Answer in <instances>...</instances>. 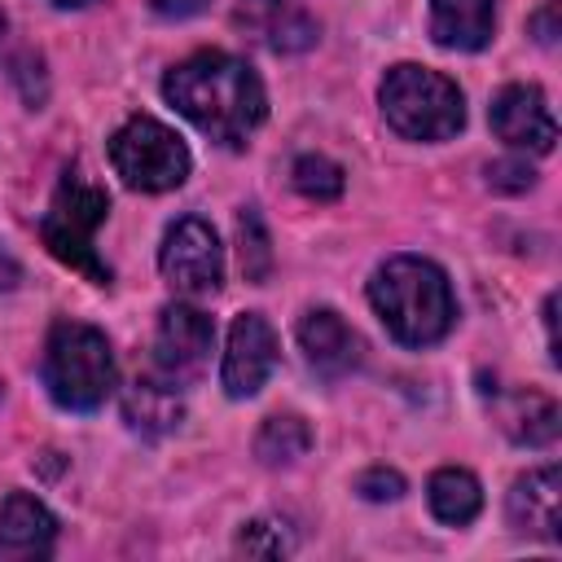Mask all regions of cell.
<instances>
[{"label":"cell","mask_w":562,"mask_h":562,"mask_svg":"<svg viewBox=\"0 0 562 562\" xmlns=\"http://www.w3.org/2000/svg\"><path fill=\"white\" fill-rule=\"evenodd\" d=\"M378 101H382V119L404 140H448L465 123L461 88L430 66H413V61L391 66L382 75Z\"/></svg>","instance_id":"5"},{"label":"cell","mask_w":562,"mask_h":562,"mask_svg":"<svg viewBox=\"0 0 562 562\" xmlns=\"http://www.w3.org/2000/svg\"><path fill=\"white\" fill-rule=\"evenodd\" d=\"M211 342H215V325L206 312L189 303H167L154 329V369L171 386L193 382L211 360Z\"/></svg>","instance_id":"8"},{"label":"cell","mask_w":562,"mask_h":562,"mask_svg":"<svg viewBox=\"0 0 562 562\" xmlns=\"http://www.w3.org/2000/svg\"><path fill=\"white\" fill-rule=\"evenodd\" d=\"M123 422L132 435L140 439H162L171 430H180L184 422V404L171 391V382H154V378H136L123 391Z\"/></svg>","instance_id":"15"},{"label":"cell","mask_w":562,"mask_h":562,"mask_svg":"<svg viewBox=\"0 0 562 562\" xmlns=\"http://www.w3.org/2000/svg\"><path fill=\"white\" fill-rule=\"evenodd\" d=\"M290 180H294V189H299L303 198H312V202H334V198H342V184H347L342 167H338L334 158H325V154H303V158H294Z\"/></svg>","instance_id":"19"},{"label":"cell","mask_w":562,"mask_h":562,"mask_svg":"<svg viewBox=\"0 0 562 562\" xmlns=\"http://www.w3.org/2000/svg\"><path fill=\"white\" fill-rule=\"evenodd\" d=\"M162 97L198 132H206L211 140H220L228 149H241L246 136L268 114V97H263L259 75L241 57L220 53V48L193 53L180 66H171L162 79Z\"/></svg>","instance_id":"1"},{"label":"cell","mask_w":562,"mask_h":562,"mask_svg":"<svg viewBox=\"0 0 562 562\" xmlns=\"http://www.w3.org/2000/svg\"><path fill=\"white\" fill-rule=\"evenodd\" d=\"M553 312H558V299L549 294V299H544V329H549V360L558 364V316H553Z\"/></svg>","instance_id":"25"},{"label":"cell","mask_w":562,"mask_h":562,"mask_svg":"<svg viewBox=\"0 0 562 562\" xmlns=\"http://www.w3.org/2000/svg\"><path fill=\"white\" fill-rule=\"evenodd\" d=\"M158 268L167 277V285L176 294L189 299H211L224 281V250L220 237L206 220L184 215L162 233V250H158Z\"/></svg>","instance_id":"7"},{"label":"cell","mask_w":562,"mask_h":562,"mask_svg":"<svg viewBox=\"0 0 562 562\" xmlns=\"http://www.w3.org/2000/svg\"><path fill=\"white\" fill-rule=\"evenodd\" d=\"M299 347H303L307 364H312L325 382L347 378V373L360 369V360H364L360 334H356L334 307H312V312H303V321H299Z\"/></svg>","instance_id":"11"},{"label":"cell","mask_w":562,"mask_h":562,"mask_svg":"<svg viewBox=\"0 0 562 562\" xmlns=\"http://www.w3.org/2000/svg\"><path fill=\"white\" fill-rule=\"evenodd\" d=\"M369 303L382 316L386 334L404 347H430L457 321L448 272L422 255H391L386 263H378L369 281Z\"/></svg>","instance_id":"2"},{"label":"cell","mask_w":562,"mask_h":562,"mask_svg":"<svg viewBox=\"0 0 562 562\" xmlns=\"http://www.w3.org/2000/svg\"><path fill=\"white\" fill-rule=\"evenodd\" d=\"M492 132L514 145V149H531V154H549L553 140H558V123H553V110L544 101V92L536 83H509L496 92L492 110Z\"/></svg>","instance_id":"10"},{"label":"cell","mask_w":562,"mask_h":562,"mask_svg":"<svg viewBox=\"0 0 562 562\" xmlns=\"http://www.w3.org/2000/svg\"><path fill=\"white\" fill-rule=\"evenodd\" d=\"M356 492L364 501H400L404 496V474L400 470H386V465H373L356 479Z\"/></svg>","instance_id":"22"},{"label":"cell","mask_w":562,"mask_h":562,"mask_svg":"<svg viewBox=\"0 0 562 562\" xmlns=\"http://www.w3.org/2000/svg\"><path fill=\"white\" fill-rule=\"evenodd\" d=\"M487 184L492 189H501V193H527L531 184H536V171L527 167V162H492L487 167Z\"/></svg>","instance_id":"23"},{"label":"cell","mask_w":562,"mask_h":562,"mask_svg":"<svg viewBox=\"0 0 562 562\" xmlns=\"http://www.w3.org/2000/svg\"><path fill=\"white\" fill-rule=\"evenodd\" d=\"M44 386L57 408L92 413L114 391V351L97 325L83 321H57L44 342Z\"/></svg>","instance_id":"3"},{"label":"cell","mask_w":562,"mask_h":562,"mask_svg":"<svg viewBox=\"0 0 562 562\" xmlns=\"http://www.w3.org/2000/svg\"><path fill=\"white\" fill-rule=\"evenodd\" d=\"M505 514L518 531L540 536V540H558V522H562V474H558V465H540V470H527L522 479H514Z\"/></svg>","instance_id":"12"},{"label":"cell","mask_w":562,"mask_h":562,"mask_svg":"<svg viewBox=\"0 0 562 562\" xmlns=\"http://www.w3.org/2000/svg\"><path fill=\"white\" fill-rule=\"evenodd\" d=\"M272 369H277V329L259 312H241L224 347V369H220L224 391L233 400H250L268 382Z\"/></svg>","instance_id":"9"},{"label":"cell","mask_w":562,"mask_h":562,"mask_svg":"<svg viewBox=\"0 0 562 562\" xmlns=\"http://www.w3.org/2000/svg\"><path fill=\"white\" fill-rule=\"evenodd\" d=\"M237 549L250 558H285V553H294V531L285 518H255L241 527Z\"/></svg>","instance_id":"20"},{"label":"cell","mask_w":562,"mask_h":562,"mask_svg":"<svg viewBox=\"0 0 562 562\" xmlns=\"http://www.w3.org/2000/svg\"><path fill=\"white\" fill-rule=\"evenodd\" d=\"M18 277H22V268L13 263V255H4V250H0V290H13V285H18Z\"/></svg>","instance_id":"26"},{"label":"cell","mask_w":562,"mask_h":562,"mask_svg":"<svg viewBox=\"0 0 562 562\" xmlns=\"http://www.w3.org/2000/svg\"><path fill=\"white\" fill-rule=\"evenodd\" d=\"M536 31H540V35H536L540 44H553V4H549V9L536 18Z\"/></svg>","instance_id":"27"},{"label":"cell","mask_w":562,"mask_h":562,"mask_svg":"<svg viewBox=\"0 0 562 562\" xmlns=\"http://www.w3.org/2000/svg\"><path fill=\"white\" fill-rule=\"evenodd\" d=\"M48 4H57V9H83V4H92V0H48Z\"/></svg>","instance_id":"28"},{"label":"cell","mask_w":562,"mask_h":562,"mask_svg":"<svg viewBox=\"0 0 562 562\" xmlns=\"http://www.w3.org/2000/svg\"><path fill=\"white\" fill-rule=\"evenodd\" d=\"M237 241H241V272L246 281H263L272 272V246H268V228L255 211L237 215Z\"/></svg>","instance_id":"21"},{"label":"cell","mask_w":562,"mask_h":562,"mask_svg":"<svg viewBox=\"0 0 562 562\" xmlns=\"http://www.w3.org/2000/svg\"><path fill=\"white\" fill-rule=\"evenodd\" d=\"M110 167L123 176L127 189L167 193V189H180L189 176V145L167 123L149 114H132L110 136Z\"/></svg>","instance_id":"6"},{"label":"cell","mask_w":562,"mask_h":562,"mask_svg":"<svg viewBox=\"0 0 562 562\" xmlns=\"http://www.w3.org/2000/svg\"><path fill=\"white\" fill-rule=\"evenodd\" d=\"M57 544V518L31 492H9L0 505V553L4 558H48Z\"/></svg>","instance_id":"13"},{"label":"cell","mask_w":562,"mask_h":562,"mask_svg":"<svg viewBox=\"0 0 562 562\" xmlns=\"http://www.w3.org/2000/svg\"><path fill=\"white\" fill-rule=\"evenodd\" d=\"M426 501H430V514L448 527H465L479 518L483 509V487L470 470H457V465H443L430 474L426 483Z\"/></svg>","instance_id":"16"},{"label":"cell","mask_w":562,"mask_h":562,"mask_svg":"<svg viewBox=\"0 0 562 562\" xmlns=\"http://www.w3.org/2000/svg\"><path fill=\"white\" fill-rule=\"evenodd\" d=\"M105 215H110V193L101 184H92L83 171H66L48 211L40 215V237H44L48 255L57 263L75 268L92 285H110V263L92 246Z\"/></svg>","instance_id":"4"},{"label":"cell","mask_w":562,"mask_h":562,"mask_svg":"<svg viewBox=\"0 0 562 562\" xmlns=\"http://www.w3.org/2000/svg\"><path fill=\"white\" fill-rule=\"evenodd\" d=\"M496 0H430V35L439 48L479 53L492 40Z\"/></svg>","instance_id":"14"},{"label":"cell","mask_w":562,"mask_h":562,"mask_svg":"<svg viewBox=\"0 0 562 562\" xmlns=\"http://www.w3.org/2000/svg\"><path fill=\"white\" fill-rule=\"evenodd\" d=\"M501 426L509 430L514 443H527V448H549L558 439V426H562V413L549 395H514L505 408H501Z\"/></svg>","instance_id":"17"},{"label":"cell","mask_w":562,"mask_h":562,"mask_svg":"<svg viewBox=\"0 0 562 562\" xmlns=\"http://www.w3.org/2000/svg\"><path fill=\"white\" fill-rule=\"evenodd\" d=\"M149 9H154L158 18H167V22H180V18L202 13V9H206V0H149Z\"/></svg>","instance_id":"24"},{"label":"cell","mask_w":562,"mask_h":562,"mask_svg":"<svg viewBox=\"0 0 562 562\" xmlns=\"http://www.w3.org/2000/svg\"><path fill=\"white\" fill-rule=\"evenodd\" d=\"M312 448V426L299 413H272L255 435V457L263 465H294Z\"/></svg>","instance_id":"18"},{"label":"cell","mask_w":562,"mask_h":562,"mask_svg":"<svg viewBox=\"0 0 562 562\" xmlns=\"http://www.w3.org/2000/svg\"><path fill=\"white\" fill-rule=\"evenodd\" d=\"M0 40H4V13H0Z\"/></svg>","instance_id":"29"}]
</instances>
